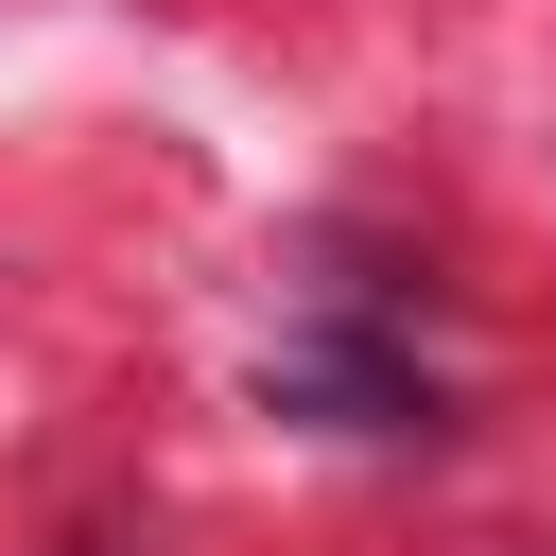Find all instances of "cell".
I'll return each mask as SVG.
<instances>
[{
	"label": "cell",
	"mask_w": 556,
	"mask_h": 556,
	"mask_svg": "<svg viewBox=\"0 0 556 556\" xmlns=\"http://www.w3.org/2000/svg\"><path fill=\"white\" fill-rule=\"evenodd\" d=\"M261 382H278V400H330L348 434H417V417H434V400H417V382H400V365H382L365 330H313V348H278Z\"/></svg>",
	"instance_id": "obj_1"
}]
</instances>
